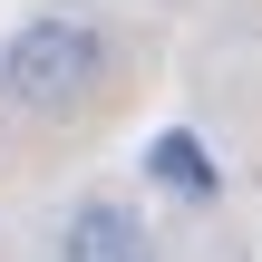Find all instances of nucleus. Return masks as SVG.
<instances>
[{"mask_svg": "<svg viewBox=\"0 0 262 262\" xmlns=\"http://www.w3.org/2000/svg\"><path fill=\"white\" fill-rule=\"evenodd\" d=\"M97 78H107V29H97V19H68V10L29 19V29L0 49V97H10V107H39V117L78 107Z\"/></svg>", "mask_w": 262, "mask_h": 262, "instance_id": "nucleus-1", "label": "nucleus"}, {"mask_svg": "<svg viewBox=\"0 0 262 262\" xmlns=\"http://www.w3.org/2000/svg\"><path fill=\"white\" fill-rule=\"evenodd\" d=\"M146 175H156V185H175V194H194V204L214 194V156H204L194 136H156V146H146Z\"/></svg>", "mask_w": 262, "mask_h": 262, "instance_id": "nucleus-3", "label": "nucleus"}, {"mask_svg": "<svg viewBox=\"0 0 262 262\" xmlns=\"http://www.w3.org/2000/svg\"><path fill=\"white\" fill-rule=\"evenodd\" d=\"M58 262H146V224H136L126 204L88 194V204L68 214V233H58Z\"/></svg>", "mask_w": 262, "mask_h": 262, "instance_id": "nucleus-2", "label": "nucleus"}]
</instances>
